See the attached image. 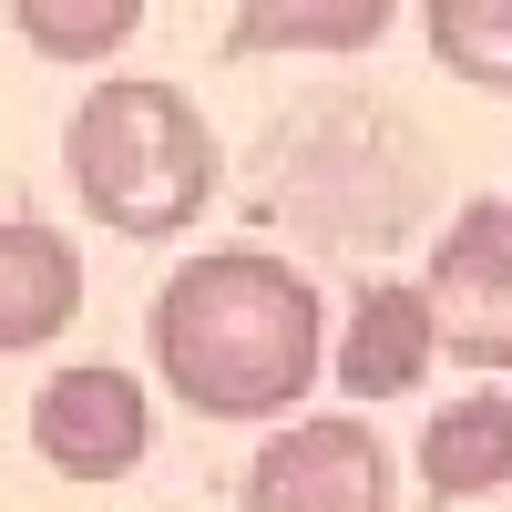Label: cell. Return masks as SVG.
<instances>
[{
	"label": "cell",
	"instance_id": "cell-1",
	"mask_svg": "<svg viewBox=\"0 0 512 512\" xmlns=\"http://www.w3.org/2000/svg\"><path fill=\"white\" fill-rule=\"evenodd\" d=\"M328 359L318 287L267 246H205L154 297V369L195 420H277Z\"/></svg>",
	"mask_w": 512,
	"mask_h": 512
},
{
	"label": "cell",
	"instance_id": "cell-2",
	"mask_svg": "<svg viewBox=\"0 0 512 512\" xmlns=\"http://www.w3.org/2000/svg\"><path fill=\"white\" fill-rule=\"evenodd\" d=\"M62 164H72L82 216L113 236H185L216 205V134H205L195 93H175L154 72L93 82L62 134Z\"/></svg>",
	"mask_w": 512,
	"mask_h": 512
},
{
	"label": "cell",
	"instance_id": "cell-3",
	"mask_svg": "<svg viewBox=\"0 0 512 512\" xmlns=\"http://www.w3.org/2000/svg\"><path fill=\"white\" fill-rule=\"evenodd\" d=\"M236 502L246 512H400V472L369 420L318 410V420H287V431L256 441Z\"/></svg>",
	"mask_w": 512,
	"mask_h": 512
},
{
	"label": "cell",
	"instance_id": "cell-4",
	"mask_svg": "<svg viewBox=\"0 0 512 512\" xmlns=\"http://www.w3.org/2000/svg\"><path fill=\"white\" fill-rule=\"evenodd\" d=\"M154 441V400H144V379L134 369H113V359H72L41 379V400H31V451L52 461L62 482H123L144 461Z\"/></svg>",
	"mask_w": 512,
	"mask_h": 512
},
{
	"label": "cell",
	"instance_id": "cell-5",
	"mask_svg": "<svg viewBox=\"0 0 512 512\" xmlns=\"http://www.w3.org/2000/svg\"><path fill=\"white\" fill-rule=\"evenodd\" d=\"M420 297H431V328L461 369H512V216H502V195L451 216Z\"/></svg>",
	"mask_w": 512,
	"mask_h": 512
},
{
	"label": "cell",
	"instance_id": "cell-6",
	"mask_svg": "<svg viewBox=\"0 0 512 512\" xmlns=\"http://www.w3.org/2000/svg\"><path fill=\"white\" fill-rule=\"evenodd\" d=\"M431 359H441L431 297L400 287V277L390 287H359L349 328H338V390H349V400H400V390L431 379Z\"/></svg>",
	"mask_w": 512,
	"mask_h": 512
},
{
	"label": "cell",
	"instance_id": "cell-7",
	"mask_svg": "<svg viewBox=\"0 0 512 512\" xmlns=\"http://www.w3.org/2000/svg\"><path fill=\"white\" fill-rule=\"evenodd\" d=\"M72 318H82V246L31 216H0V359L52 349Z\"/></svg>",
	"mask_w": 512,
	"mask_h": 512
},
{
	"label": "cell",
	"instance_id": "cell-8",
	"mask_svg": "<svg viewBox=\"0 0 512 512\" xmlns=\"http://www.w3.org/2000/svg\"><path fill=\"white\" fill-rule=\"evenodd\" d=\"M502 482H512V400L502 390H461V400H441L431 420H420V492H431L441 512L482 502Z\"/></svg>",
	"mask_w": 512,
	"mask_h": 512
},
{
	"label": "cell",
	"instance_id": "cell-9",
	"mask_svg": "<svg viewBox=\"0 0 512 512\" xmlns=\"http://www.w3.org/2000/svg\"><path fill=\"white\" fill-rule=\"evenodd\" d=\"M11 31L31 41L41 62L93 72V62H113L123 41L144 31V0H21V11H11Z\"/></svg>",
	"mask_w": 512,
	"mask_h": 512
},
{
	"label": "cell",
	"instance_id": "cell-10",
	"mask_svg": "<svg viewBox=\"0 0 512 512\" xmlns=\"http://www.w3.org/2000/svg\"><path fill=\"white\" fill-rule=\"evenodd\" d=\"M431 52L451 72H472V82H512V0H441Z\"/></svg>",
	"mask_w": 512,
	"mask_h": 512
},
{
	"label": "cell",
	"instance_id": "cell-11",
	"mask_svg": "<svg viewBox=\"0 0 512 512\" xmlns=\"http://www.w3.org/2000/svg\"><path fill=\"white\" fill-rule=\"evenodd\" d=\"M379 31H390L379 0H369V11H246V21H236L246 52H267V41H297V52H349V41H379Z\"/></svg>",
	"mask_w": 512,
	"mask_h": 512
},
{
	"label": "cell",
	"instance_id": "cell-12",
	"mask_svg": "<svg viewBox=\"0 0 512 512\" xmlns=\"http://www.w3.org/2000/svg\"><path fill=\"white\" fill-rule=\"evenodd\" d=\"M502 216H512V195H502Z\"/></svg>",
	"mask_w": 512,
	"mask_h": 512
}]
</instances>
